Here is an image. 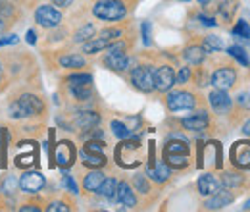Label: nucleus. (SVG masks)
I'll list each match as a JSON object with an SVG mask.
<instances>
[{
  "mask_svg": "<svg viewBox=\"0 0 250 212\" xmlns=\"http://www.w3.org/2000/svg\"><path fill=\"white\" fill-rule=\"evenodd\" d=\"M42 110H44V104H42V100L39 98V96H35V94H29V93H25V94H21L18 100H14L12 104H10V116L14 118V120H20V118H31V116H39V114H42Z\"/></svg>",
  "mask_w": 250,
  "mask_h": 212,
  "instance_id": "f257e3e1",
  "label": "nucleus"
},
{
  "mask_svg": "<svg viewBox=\"0 0 250 212\" xmlns=\"http://www.w3.org/2000/svg\"><path fill=\"white\" fill-rule=\"evenodd\" d=\"M93 14L104 22H118L125 18L127 10H125L124 2L120 0H100L93 6Z\"/></svg>",
  "mask_w": 250,
  "mask_h": 212,
  "instance_id": "f03ea898",
  "label": "nucleus"
},
{
  "mask_svg": "<svg viewBox=\"0 0 250 212\" xmlns=\"http://www.w3.org/2000/svg\"><path fill=\"white\" fill-rule=\"evenodd\" d=\"M131 83L143 93H150L154 89V70L152 66H137L131 71Z\"/></svg>",
  "mask_w": 250,
  "mask_h": 212,
  "instance_id": "7ed1b4c3",
  "label": "nucleus"
},
{
  "mask_svg": "<svg viewBox=\"0 0 250 212\" xmlns=\"http://www.w3.org/2000/svg\"><path fill=\"white\" fill-rule=\"evenodd\" d=\"M35 22H37L41 27L50 29V27L60 25L62 14H60V10H56L54 6H39L37 12H35Z\"/></svg>",
  "mask_w": 250,
  "mask_h": 212,
  "instance_id": "20e7f679",
  "label": "nucleus"
},
{
  "mask_svg": "<svg viewBox=\"0 0 250 212\" xmlns=\"http://www.w3.org/2000/svg\"><path fill=\"white\" fill-rule=\"evenodd\" d=\"M166 102H167V108H169V110L177 112V110L194 108L196 98H194V94H190V93H187V91H175V93H169V94H167Z\"/></svg>",
  "mask_w": 250,
  "mask_h": 212,
  "instance_id": "39448f33",
  "label": "nucleus"
},
{
  "mask_svg": "<svg viewBox=\"0 0 250 212\" xmlns=\"http://www.w3.org/2000/svg\"><path fill=\"white\" fill-rule=\"evenodd\" d=\"M175 85V71L171 66H160L154 71V89L160 93L169 91Z\"/></svg>",
  "mask_w": 250,
  "mask_h": 212,
  "instance_id": "423d86ee",
  "label": "nucleus"
},
{
  "mask_svg": "<svg viewBox=\"0 0 250 212\" xmlns=\"http://www.w3.org/2000/svg\"><path fill=\"white\" fill-rule=\"evenodd\" d=\"M73 162H75V147H73V143H69V141L58 143V147L54 151V164H58L60 168L65 170V168H71Z\"/></svg>",
  "mask_w": 250,
  "mask_h": 212,
  "instance_id": "0eeeda50",
  "label": "nucleus"
},
{
  "mask_svg": "<svg viewBox=\"0 0 250 212\" xmlns=\"http://www.w3.org/2000/svg\"><path fill=\"white\" fill-rule=\"evenodd\" d=\"M231 160L237 168L250 170V141H237L231 149Z\"/></svg>",
  "mask_w": 250,
  "mask_h": 212,
  "instance_id": "6e6552de",
  "label": "nucleus"
},
{
  "mask_svg": "<svg viewBox=\"0 0 250 212\" xmlns=\"http://www.w3.org/2000/svg\"><path fill=\"white\" fill-rule=\"evenodd\" d=\"M235 81H237V73L233 68H219L212 75V85L216 89H223V91L231 89L235 85Z\"/></svg>",
  "mask_w": 250,
  "mask_h": 212,
  "instance_id": "1a4fd4ad",
  "label": "nucleus"
},
{
  "mask_svg": "<svg viewBox=\"0 0 250 212\" xmlns=\"http://www.w3.org/2000/svg\"><path fill=\"white\" fill-rule=\"evenodd\" d=\"M44 183H46V180L41 172H25L20 178V187L25 193H39L44 187Z\"/></svg>",
  "mask_w": 250,
  "mask_h": 212,
  "instance_id": "9d476101",
  "label": "nucleus"
},
{
  "mask_svg": "<svg viewBox=\"0 0 250 212\" xmlns=\"http://www.w3.org/2000/svg\"><path fill=\"white\" fill-rule=\"evenodd\" d=\"M208 98H210L212 108H214L218 114H225V112L231 108V98H229V94L223 91V89H216V91H212Z\"/></svg>",
  "mask_w": 250,
  "mask_h": 212,
  "instance_id": "9b49d317",
  "label": "nucleus"
},
{
  "mask_svg": "<svg viewBox=\"0 0 250 212\" xmlns=\"http://www.w3.org/2000/svg\"><path fill=\"white\" fill-rule=\"evenodd\" d=\"M233 201H235V195H233V193H229V191H218V193H214V195L204 203V209H208V211H218V209L227 207V205L233 203Z\"/></svg>",
  "mask_w": 250,
  "mask_h": 212,
  "instance_id": "f8f14e48",
  "label": "nucleus"
},
{
  "mask_svg": "<svg viewBox=\"0 0 250 212\" xmlns=\"http://www.w3.org/2000/svg\"><path fill=\"white\" fill-rule=\"evenodd\" d=\"M181 123H183V127H185V129H190V131H202V129H206V127H208L210 118H208V114L202 110V112H196L194 116L183 118Z\"/></svg>",
  "mask_w": 250,
  "mask_h": 212,
  "instance_id": "ddd939ff",
  "label": "nucleus"
},
{
  "mask_svg": "<svg viewBox=\"0 0 250 212\" xmlns=\"http://www.w3.org/2000/svg\"><path fill=\"white\" fill-rule=\"evenodd\" d=\"M196 187H198V193H200V195L208 197V195H214V193H218L219 191V182L212 176V174H204V176L198 178Z\"/></svg>",
  "mask_w": 250,
  "mask_h": 212,
  "instance_id": "4468645a",
  "label": "nucleus"
},
{
  "mask_svg": "<svg viewBox=\"0 0 250 212\" xmlns=\"http://www.w3.org/2000/svg\"><path fill=\"white\" fill-rule=\"evenodd\" d=\"M116 201H120L122 205L125 207H135L137 205V197H135V193L131 191V187H129V183H118V191H116Z\"/></svg>",
  "mask_w": 250,
  "mask_h": 212,
  "instance_id": "2eb2a0df",
  "label": "nucleus"
},
{
  "mask_svg": "<svg viewBox=\"0 0 250 212\" xmlns=\"http://www.w3.org/2000/svg\"><path fill=\"white\" fill-rule=\"evenodd\" d=\"M100 123V116L96 114V112H81L79 116H77V120H75V125L79 127V129H83V131H91L94 129L96 125Z\"/></svg>",
  "mask_w": 250,
  "mask_h": 212,
  "instance_id": "dca6fc26",
  "label": "nucleus"
},
{
  "mask_svg": "<svg viewBox=\"0 0 250 212\" xmlns=\"http://www.w3.org/2000/svg\"><path fill=\"white\" fill-rule=\"evenodd\" d=\"M104 64L112 70V71H125L131 66V58H127L125 54H106Z\"/></svg>",
  "mask_w": 250,
  "mask_h": 212,
  "instance_id": "f3484780",
  "label": "nucleus"
},
{
  "mask_svg": "<svg viewBox=\"0 0 250 212\" xmlns=\"http://www.w3.org/2000/svg\"><path fill=\"white\" fill-rule=\"evenodd\" d=\"M81 158H83V164L87 168H102L106 166V156L102 152H91V151H81Z\"/></svg>",
  "mask_w": 250,
  "mask_h": 212,
  "instance_id": "a211bd4d",
  "label": "nucleus"
},
{
  "mask_svg": "<svg viewBox=\"0 0 250 212\" xmlns=\"http://www.w3.org/2000/svg\"><path fill=\"white\" fill-rule=\"evenodd\" d=\"M169 174H171V170H169V166L166 164V162H160L156 168H148L146 170V176H150L154 182L158 183H164V182H167V178H169Z\"/></svg>",
  "mask_w": 250,
  "mask_h": 212,
  "instance_id": "6ab92c4d",
  "label": "nucleus"
},
{
  "mask_svg": "<svg viewBox=\"0 0 250 212\" xmlns=\"http://www.w3.org/2000/svg\"><path fill=\"white\" fill-rule=\"evenodd\" d=\"M116 191H118V182L114 178H104V182L100 183V187L96 189L98 195H102L110 201H116Z\"/></svg>",
  "mask_w": 250,
  "mask_h": 212,
  "instance_id": "aec40b11",
  "label": "nucleus"
},
{
  "mask_svg": "<svg viewBox=\"0 0 250 212\" xmlns=\"http://www.w3.org/2000/svg\"><path fill=\"white\" fill-rule=\"evenodd\" d=\"M183 56H185V60L188 64H192V66H198V64H202L204 62V56H206V52H204V48L202 47H198V45H192V47H188L187 50L183 52Z\"/></svg>",
  "mask_w": 250,
  "mask_h": 212,
  "instance_id": "412c9836",
  "label": "nucleus"
},
{
  "mask_svg": "<svg viewBox=\"0 0 250 212\" xmlns=\"http://www.w3.org/2000/svg\"><path fill=\"white\" fill-rule=\"evenodd\" d=\"M164 158H166V164L169 168L183 170V168L188 166V154H169V152H164Z\"/></svg>",
  "mask_w": 250,
  "mask_h": 212,
  "instance_id": "4be33fe9",
  "label": "nucleus"
},
{
  "mask_svg": "<svg viewBox=\"0 0 250 212\" xmlns=\"http://www.w3.org/2000/svg\"><path fill=\"white\" fill-rule=\"evenodd\" d=\"M104 174L102 172H91V174H87L85 176V182H83V185H85V189L87 191H91V193H96V189L100 187V183L104 182Z\"/></svg>",
  "mask_w": 250,
  "mask_h": 212,
  "instance_id": "5701e85b",
  "label": "nucleus"
},
{
  "mask_svg": "<svg viewBox=\"0 0 250 212\" xmlns=\"http://www.w3.org/2000/svg\"><path fill=\"white\" fill-rule=\"evenodd\" d=\"M108 47H110V41L98 37V39L89 41V43L83 45V52H87V54H96V52H100V50H104V48H108Z\"/></svg>",
  "mask_w": 250,
  "mask_h": 212,
  "instance_id": "b1692460",
  "label": "nucleus"
},
{
  "mask_svg": "<svg viewBox=\"0 0 250 212\" xmlns=\"http://www.w3.org/2000/svg\"><path fill=\"white\" fill-rule=\"evenodd\" d=\"M202 48H204V52H219V50H223V41L216 35H208V37H204Z\"/></svg>",
  "mask_w": 250,
  "mask_h": 212,
  "instance_id": "393cba45",
  "label": "nucleus"
},
{
  "mask_svg": "<svg viewBox=\"0 0 250 212\" xmlns=\"http://www.w3.org/2000/svg\"><path fill=\"white\" fill-rule=\"evenodd\" d=\"M69 91L77 100H89L93 94V85H71Z\"/></svg>",
  "mask_w": 250,
  "mask_h": 212,
  "instance_id": "a878e982",
  "label": "nucleus"
},
{
  "mask_svg": "<svg viewBox=\"0 0 250 212\" xmlns=\"http://www.w3.org/2000/svg\"><path fill=\"white\" fill-rule=\"evenodd\" d=\"M164 152H169V154H188V145L187 141H169L166 145Z\"/></svg>",
  "mask_w": 250,
  "mask_h": 212,
  "instance_id": "bb28decb",
  "label": "nucleus"
},
{
  "mask_svg": "<svg viewBox=\"0 0 250 212\" xmlns=\"http://www.w3.org/2000/svg\"><path fill=\"white\" fill-rule=\"evenodd\" d=\"M60 66H62V68H83V66H85V58L79 56V54L62 56V58H60Z\"/></svg>",
  "mask_w": 250,
  "mask_h": 212,
  "instance_id": "cd10ccee",
  "label": "nucleus"
},
{
  "mask_svg": "<svg viewBox=\"0 0 250 212\" xmlns=\"http://www.w3.org/2000/svg\"><path fill=\"white\" fill-rule=\"evenodd\" d=\"M227 52H229V56H233L235 60L241 62L243 66H249V56H247V50H245L243 47L233 45V47H229V48H227Z\"/></svg>",
  "mask_w": 250,
  "mask_h": 212,
  "instance_id": "c85d7f7f",
  "label": "nucleus"
},
{
  "mask_svg": "<svg viewBox=\"0 0 250 212\" xmlns=\"http://www.w3.org/2000/svg\"><path fill=\"white\" fill-rule=\"evenodd\" d=\"M67 83H69V87L71 85H93V75H89V73H75V75L67 77Z\"/></svg>",
  "mask_w": 250,
  "mask_h": 212,
  "instance_id": "c756f323",
  "label": "nucleus"
},
{
  "mask_svg": "<svg viewBox=\"0 0 250 212\" xmlns=\"http://www.w3.org/2000/svg\"><path fill=\"white\" fill-rule=\"evenodd\" d=\"M235 10H237V4H235L233 0H225V2L219 6V14H221V18H223V20H227V22L233 18Z\"/></svg>",
  "mask_w": 250,
  "mask_h": 212,
  "instance_id": "7c9ffc66",
  "label": "nucleus"
},
{
  "mask_svg": "<svg viewBox=\"0 0 250 212\" xmlns=\"http://www.w3.org/2000/svg\"><path fill=\"white\" fill-rule=\"evenodd\" d=\"M112 131H114V135L116 137H120V139H127V137H131V129L122 123V121L114 120L112 121Z\"/></svg>",
  "mask_w": 250,
  "mask_h": 212,
  "instance_id": "2f4dec72",
  "label": "nucleus"
},
{
  "mask_svg": "<svg viewBox=\"0 0 250 212\" xmlns=\"http://www.w3.org/2000/svg\"><path fill=\"white\" fill-rule=\"evenodd\" d=\"M243 182H245V178L239 174H223L221 176V183L225 187H239V185H243Z\"/></svg>",
  "mask_w": 250,
  "mask_h": 212,
  "instance_id": "473e14b6",
  "label": "nucleus"
},
{
  "mask_svg": "<svg viewBox=\"0 0 250 212\" xmlns=\"http://www.w3.org/2000/svg\"><path fill=\"white\" fill-rule=\"evenodd\" d=\"M37 160H39V154H37V151H33L29 154H25V156H18L16 158V166L18 168H27L29 164L37 162Z\"/></svg>",
  "mask_w": 250,
  "mask_h": 212,
  "instance_id": "72a5a7b5",
  "label": "nucleus"
},
{
  "mask_svg": "<svg viewBox=\"0 0 250 212\" xmlns=\"http://www.w3.org/2000/svg\"><path fill=\"white\" fill-rule=\"evenodd\" d=\"M93 35H94V25L87 24L85 27H81V29L75 33V41H77V43H85V41H89Z\"/></svg>",
  "mask_w": 250,
  "mask_h": 212,
  "instance_id": "f704fd0d",
  "label": "nucleus"
},
{
  "mask_svg": "<svg viewBox=\"0 0 250 212\" xmlns=\"http://www.w3.org/2000/svg\"><path fill=\"white\" fill-rule=\"evenodd\" d=\"M233 35H235V37H245V39H249V37H250L249 22H245V20H239V22H237V25L233 27Z\"/></svg>",
  "mask_w": 250,
  "mask_h": 212,
  "instance_id": "c9c22d12",
  "label": "nucleus"
},
{
  "mask_svg": "<svg viewBox=\"0 0 250 212\" xmlns=\"http://www.w3.org/2000/svg\"><path fill=\"white\" fill-rule=\"evenodd\" d=\"M141 31H143V43L146 47H150V43H152V24L150 22H143Z\"/></svg>",
  "mask_w": 250,
  "mask_h": 212,
  "instance_id": "e433bc0d",
  "label": "nucleus"
},
{
  "mask_svg": "<svg viewBox=\"0 0 250 212\" xmlns=\"http://www.w3.org/2000/svg\"><path fill=\"white\" fill-rule=\"evenodd\" d=\"M133 183H135V187H137L139 193H148V191H150V185L145 180V176H135V178H133Z\"/></svg>",
  "mask_w": 250,
  "mask_h": 212,
  "instance_id": "4c0bfd02",
  "label": "nucleus"
},
{
  "mask_svg": "<svg viewBox=\"0 0 250 212\" xmlns=\"http://www.w3.org/2000/svg\"><path fill=\"white\" fill-rule=\"evenodd\" d=\"M62 183H63V187H65V189H69L71 193H77V183L73 182V178H71V176H67V172H65V170H63Z\"/></svg>",
  "mask_w": 250,
  "mask_h": 212,
  "instance_id": "58836bf2",
  "label": "nucleus"
},
{
  "mask_svg": "<svg viewBox=\"0 0 250 212\" xmlns=\"http://www.w3.org/2000/svg\"><path fill=\"white\" fill-rule=\"evenodd\" d=\"M125 48H127V45H125V43L110 45V47H108V54H125Z\"/></svg>",
  "mask_w": 250,
  "mask_h": 212,
  "instance_id": "ea45409f",
  "label": "nucleus"
},
{
  "mask_svg": "<svg viewBox=\"0 0 250 212\" xmlns=\"http://www.w3.org/2000/svg\"><path fill=\"white\" fill-rule=\"evenodd\" d=\"M188 79H190V68H181L179 75L175 77V83H187Z\"/></svg>",
  "mask_w": 250,
  "mask_h": 212,
  "instance_id": "a19ab883",
  "label": "nucleus"
},
{
  "mask_svg": "<svg viewBox=\"0 0 250 212\" xmlns=\"http://www.w3.org/2000/svg\"><path fill=\"white\" fill-rule=\"evenodd\" d=\"M100 37H102V39H106V41H112V39L122 37V31L120 29H104L102 33H100Z\"/></svg>",
  "mask_w": 250,
  "mask_h": 212,
  "instance_id": "79ce46f5",
  "label": "nucleus"
},
{
  "mask_svg": "<svg viewBox=\"0 0 250 212\" xmlns=\"http://www.w3.org/2000/svg\"><path fill=\"white\" fill-rule=\"evenodd\" d=\"M85 151L102 152V151H104V143H100V141H89V143L85 145Z\"/></svg>",
  "mask_w": 250,
  "mask_h": 212,
  "instance_id": "37998d69",
  "label": "nucleus"
},
{
  "mask_svg": "<svg viewBox=\"0 0 250 212\" xmlns=\"http://www.w3.org/2000/svg\"><path fill=\"white\" fill-rule=\"evenodd\" d=\"M237 102H239L243 108L250 110V93H241V94L237 96Z\"/></svg>",
  "mask_w": 250,
  "mask_h": 212,
  "instance_id": "c03bdc74",
  "label": "nucleus"
},
{
  "mask_svg": "<svg viewBox=\"0 0 250 212\" xmlns=\"http://www.w3.org/2000/svg\"><path fill=\"white\" fill-rule=\"evenodd\" d=\"M48 212H67L69 211V207L65 205V203H52L48 209H46Z\"/></svg>",
  "mask_w": 250,
  "mask_h": 212,
  "instance_id": "a18cd8bd",
  "label": "nucleus"
},
{
  "mask_svg": "<svg viewBox=\"0 0 250 212\" xmlns=\"http://www.w3.org/2000/svg\"><path fill=\"white\" fill-rule=\"evenodd\" d=\"M198 20H200V22H202V25H206V27H216V24H218L214 18H208V16H204V14H200V16H198Z\"/></svg>",
  "mask_w": 250,
  "mask_h": 212,
  "instance_id": "49530a36",
  "label": "nucleus"
},
{
  "mask_svg": "<svg viewBox=\"0 0 250 212\" xmlns=\"http://www.w3.org/2000/svg\"><path fill=\"white\" fill-rule=\"evenodd\" d=\"M20 39L18 35H8V37H0V45H16Z\"/></svg>",
  "mask_w": 250,
  "mask_h": 212,
  "instance_id": "de8ad7c7",
  "label": "nucleus"
},
{
  "mask_svg": "<svg viewBox=\"0 0 250 212\" xmlns=\"http://www.w3.org/2000/svg\"><path fill=\"white\" fill-rule=\"evenodd\" d=\"M25 41H27L29 45H35V43H37V37H35V31H33V29L27 31V35H25Z\"/></svg>",
  "mask_w": 250,
  "mask_h": 212,
  "instance_id": "09e8293b",
  "label": "nucleus"
},
{
  "mask_svg": "<svg viewBox=\"0 0 250 212\" xmlns=\"http://www.w3.org/2000/svg\"><path fill=\"white\" fill-rule=\"evenodd\" d=\"M54 2V6H58V8H67L73 0H52Z\"/></svg>",
  "mask_w": 250,
  "mask_h": 212,
  "instance_id": "8fccbe9b",
  "label": "nucleus"
},
{
  "mask_svg": "<svg viewBox=\"0 0 250 212\" xmlns=\"http://www.w3.org/2000/svg\"><path fill=\"white\" fill-rule=\"evenodd\" d=\"M21 211L23 212H39V207H35V205H25V207H21Z\"/></svg>",
  "mask_w": 250,
  "mask_h": 212,
  "instance_id": "3c124183",
  "label": "nucleus"
},
{
  "mask_svg": "<svg viewBox=\"0 0 250 212\" xmlns=\"http://www.w3.org/2000/svg\"><path fill=\"white\" fill-rule=\"evenodd\" d=\"M243 131H245V133H247V135H250V120L247 121V123H245V125H243Z\"/></svg>",
  "mask_w": 250,
  "mask_h": 212,
  "instance_id": "603ef678",
  "label": "nucleus"
},
{
  "mask_svg": "<svg viewBox=\"0 0 250 212\" xmlns=\"http://www.w3.org/2000/svg\"><path fill=\"white\" fill-rule=\"evenodd\" d=\"M208 2H210V0H198V4H200V6H206Z\"/></svg>",
  "mask_w": 250,
  "mask_h": 212,
  "instance_id": "864d4df0",
  "label": "nucleus"
},
{
  "mask_svg": "<svg viewBox=\"0 0 250 212\" xmlns=\"http://www.w3.org/2000/svg\"><path fill=\"white\" fill-rule=\"evenodd\" d=\"M245 209H247V211H249V209H250V201H249V203H247V205H245Z\"/></svg>",
  "mask_w": 250,
  "mask_h": 212,
  "instance_id": "5fc2aeb1",
  "label": "nucleus"
},
{
  "mask_svg": "<svg viewBox=\"0 0 250 212\" xmlns=\"http://www.w3.org/2000/svg\"><path fill=\"white\" fill-rule=\"evenodd\" d=\"M0 70H2V62H0Z\"/></svg>",
  "mask_w": 250,
  "mask_h": 212,
  "instance_id": "6e6d98bb",
  "label": "nucleus"
},
{
  "mask_svg": "<svg viewBox=\"0 0 250 212\" xmlns=\"http://www.w3.org/2000/svg\"><path fill=\"white\" fill-rule=\"evenodd\" d=\"M181 2H188V0H181Z\"/></svg>",
  "mask_w": 250,
  "mask_h": 212,
  "instance_id": "4d7b16f0",
  "label": "nucleus"
}]
</instances>
